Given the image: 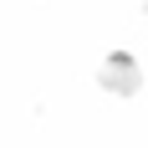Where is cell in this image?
Instances as JSON below:
<instances>
[{
	"mask_svg": "<svg viewBox=\"0 0 148 148\" xmlns=\"http://www.w3.org/2000/svg\"><path fill=\"white\" fill-rule=\"evenodd\" d=\"M102 72H107V87H112V92H133V87H138V66H133L128 56H112Z\"/></svg>",
	"mask_w": 148,
	"mask_h": 148,
	"instance_id": "cell-1",
	"label": "cell"
}]
</instances>
